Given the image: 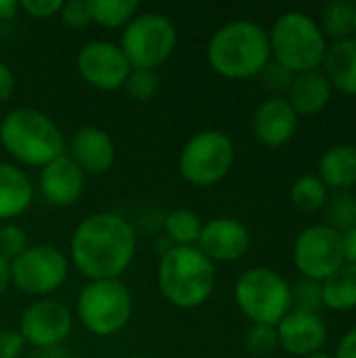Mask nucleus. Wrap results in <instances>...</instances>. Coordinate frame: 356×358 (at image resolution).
Here are the masks:
<instances>
[{
	"label": "nucleus",
	"instance_id": "f257e3e1",
	"mask_svg": "<svg viewBox=\"0 0 356 358\" xmlns=\"http://www.w3.org/2000/svg\"><path fill=\"white\" fill-rule=\"evenodd\" d=\"M136 254L134 227L113 212H97L86 216L71 235V264L88 279H120L132 264Z\"/></svg>",
	"mask_w": 356,
	"mask_h": 358
},
{
	"label": "nucleus",
	"instance_id": "f03ea898",
	"mask_svg": "<svg viewBox=\"0 0 356 358\" xmlns=\"http://www.w3.org/2000/svg\"><path fill=\"white\" fill-rule=\"evenodd\" d=\"M210 67L229 80L260 76L271 61L269 31L250 19H235L220 25L208 42Z\"/></svg>",
	"mask_w": 356,
	"mask_h": 358
},
{
	"label": "nucleus",
	"instance_id": "7ed1b4c3",
	"mask_svg": "<svg viewBox=\"0 0 356 358\" xmlns=\"http://www.w3.org/2000/svg\"><path fill=\"white\" fill-rule=\"evenodd\" d=\"M157 283L172 306L193 310L210 300L216 285V268L197 245H174L159 260Z\"/></svg>",
	"mask_w": 356,
	"mask_h": 358
},
{
	"label": "nucleus",
	"instance_id": "20e7f679",
	"mask_svg": "<svg viewBox=\"0 0 356 358\" xmlns=\"http://www.w3.org/2000/svg\"><path fill=\"white\" fill-rule=\"evenodd\" d=\"M2 149L23 166L44 168L65 153V138L59 126L42 111L19 107L0 122Z\"/></svg>",
	"mask_w": 356,
	"mask_h": 358
},
{
	"label": "nucleus",
	"instance_id": "39448f33",
	"mask_svg": "<svg viewBox=\"0 0 356 358\" xmlns=\"http://www.w3.org/2000/svg\"><path fill=\"white\" fill-rule=\"evenodd\" d=\"M269 42L271 57L294 76L319 69L327 52V38L319 23L302 10L279 15L269 31Z\"/></svg>",
	"mask_w": 356,
	"mask_h": 358
},
{
	"label": "nucleus",
	"instance_id": "423d86ee",
	"mask_svg": "<svg viewBox=\"0 0 356 358\" xmlns=\"http://www.w3.org/2000/svg\"><path fill=\"white\" fill-rule=\"evenodd\" d=\"M132 310V294L120 279L88 281L76 302L80 323L99 338L120 334L130 323Z\"/></svg>",
	"mask_w": 356,
	"mask_h": 358
},
{
	"label": "nucleus",
	"instance_id": "0eeeda50",
	"mask_svg": "<svg viewBox=\"0 0 356 358\" xmlns=\"http://www.w3.org/2000/svg\"><path fill=\"white\" fill-rule=\"evenodd\" d=\"M235 302L254 325L277 327L292 310V287L273 268L256 266L237 279Z\"/></svg>",
	"mask_w": 356,
	"mask_h": 358
},
{
	"label": "nucleus",
	"instance_id": "6e6552de",
	"mask_svg": "<svg viewBox=\"0 0 356 358\" xmlns=\"http://www.w3.org/2000/svg\"><path fill=\"white\" fill-rule=\"evenodd\" d=\"M176 25L162 13H136L124 27L120 48L132 69L159 67L176 48Z\"/></svg>",
	"mask_w": 356,
	"mask_h": 358
},
{
	"label": "nucleus",
	"instance_id": "1a4fd4ad",
	"mask_svg": "<svg viewBox=\"0 0 356 358\" xmlns=\"http://www.w3.org/2000/svg\"><path fill=\"white\" fill-rule=\"evenodd\" d=\"M235 162V147L222 130H201L193 134L180 149L178 172L193 187H214L220 182Z\"/></svg>",
	"mask_w": 356,
	"mask_h": 358
},
{
	"label": "nucleus",
	"instance_id": "9d476101",
	"mask_svg": "<svg viewBox=\"0 0 356 358\" xmlns=\"http://www.w3.org/2000/svg\"><path fill=\"white\" fill-rule=\"evenodd\" d=\"M69 275V258L55 245H29L10 260V283L27 296H48L57 292Z\"/></svg>",
	"mask_w": 356,
	"mask_h": 358
},
{
	"label": "nucleus",
	"instance_id": "9b49d317",
	"mask_svg": "<svg viewBox=\"0 0 356 358\" xmlns=\"http://www.w3.org/2000/svg\"><path fill=\"white\" fill-rule=\"evenodd\" d=\"M294 264L302 277L323 283L344 264L342 233L329 224L304 229L294 245Z\"/></svg>",
	"mask_w": 356,
	"mask_h": 358
},
{
	"label": "nucleus",
	"instance_id": "f8f14e48",
	"mask_svg": "<svg viewBox=\"0 0 356 358\" xmlns=\"http://www.w3.org/2000/svg\"><path fill=\"white\" fill-rule=\"evenodd\" d=\"M73 329V317L67 306L57 300H38L23 308L19 319V334L25 344L38 350L61 346Z\"/></svg>",
	"mask_w": 356,
	"mask_h": 358
},
{
	"label": "nucleus",
	"instance_id": "ddd939ff",
	"mask_svg": "<svg viewBox=\"0 0 356 358\" xmlns=\"http://www.w3.org/2000/svg\"><path fill=\"white\" fill-rule=\"evenodd\" d=\"M76 67L86 84L105 92L124 88V82L132 69L122 48L105 40L86 42L78 50Z\"/></svg>",
	"mask_w": 356,
	"mask_h": 358
},
{
	"label": "nucleus",
	"instance_id": "4468645a",
	"mask_svg": "<svg viewBox=\"0 0 356 358\" xmlns=\"http://www.w3.org/2000/svg\"><path fill=\"white\" fill-rule=\"evenodd\" d=\"M250 243L245 224L231 216H218L204 222L197 248L212 262H235L248 254Z\"/></svg>",
	"mask_w": 356,
	"mask_h": 358
},
{
	"label": "nucleus",
	"instance_id": "2eb2a0df",
	"mask_svg": "<svg viewBox=\"0 0 356 358\" xmlns=\"http://www.w3.org/2000/svg\"><path fill=\"white\" fill-rule=\"evenodd\" d=\"M279 346L294 357H311L321 352L327 340V325L319 315L290 310L277 325Z\"/></svg>",
	"mask_w": 356,
	"mask_h": 358
},
{
	"label": "nucleus",
	"instance_id": "dca6fc26",
	"mask_svg": "<svg viewBox=\"0 0 356 358\" xmlns=\"http://www.w3.org/2000/svg\"><path fill=\"white\" fill-rule=\"evenodd\" d=\"M298 130V113L283 96H271L262 101L252 117L254 138L264 147L287 145Z\"/></svg>",
	"mask_w": 356,
	"mask_h": 358
},
{
	"label": "nucleus",
	"instance_id": "f3484780",
	"mask_svg": "<svg viewBox=\"0 0 356 358\" xmlns=\"http://www.w3.org/2000/svg\"><path fill=\"white\" fill-rule=\"evenodd\" d=\"M86 174L76 166V162L63 153L44 168H40V193L46 203L57 208L73 206L84 193Z\"/></svg>",
	"mask_w": 356,
	"mask_h": 358
},
{
	"label": "nucleus",
	"instance_id": "a211bd4d",
	"mask_svg": "<svg viewBox=\"0 0 356 358\" xmlns=\"http://www.w3.org/2000/svg\"><path fill=\"white\" fill-rule=\"evenodd\" d=\"M67 155L84 174H103L115 162V145L107 130L82 126L71 134Z\"/></svg>",
	"mask_w": 356,
	"mask_h": 358
},
{
	"label": "nucleus",
	"instance_id": "6ab92c4d",
	"mask_svg": "<svg viewBox=\"0 0 356 358\" xmlns=\"http://www.w3.org/2000/svg\"><path fill=\"white\" fill-rule=\"evenodd\" d=\"M329 99H332V84L325 78V73L319 69L296 73L285 96V101L292 105V109L298 115L321 113L327 107Z\"/></svg>",
	"mask_w": 356,
	"mask_h": 358
},
{
	"label": "nucleus",
	"instance_id": "aec40b11",
	"mask_svg": "<svg viewBox=\"0 0 356 358\" xmlns=\"http://www.w3.org/2000/svg\"><path fill=\"white\" fill-rule=\"evenodd\" d=\"M34 201V185L27 174L13 164L0 162V222L21 216Z\"/></svg>",
	"mask_w": 356,
	"mask_h": 358
},
{
	"label": "nucleus",
	"instance_id": "412c9836",
	"mask_svg": "<svg viewBox=\"0 0 356 358\" xmlns=\"http://www.w3.org/2000/svg\"><path fill=\"white\" fill-rule=\"evenodd\" d=\"M323 73L329 80L332 88H338L340 92L356 96V40H340L327 46V52L323 57Z\"/></svg>",
	"mask_w": 356,
	"mask_h": 358
},
{
	"label": "nucleus",
	"instance_id": "4be33fe9",
	"mask_svg": "<svg viewBox=\"0 0 356 358\" xmlns=\"http://www.w3.org/2000/svg\"><path fill=\"white\" fill-rule=\"evenodd\" d=\"M329 189H350L356 185V145L340 143L319 157V174Z\"/></svg>",
	"mask_w": 356,
	"mask_h": 358
},
{
	"label": "nucleus",
	"instance_id": "5701e85b",
	"mask_svg": "<svg viewBox=\"0 0 356 358\" xmlns=\"http://www.w3.org/2000/svg\"><path fill=\"white\" fill-rule=\"evenodd\" d=\"M323 306L332 310H353L356 308V264L344 262L334 275L323 283Z\"/></svg>",
	"mask_w": 356,
	"mask_h": 358
},
{
	"label": "nucleus",
	"instance_id": "b1692460",
	"mask_svg": "<svg viewBox=\"0 0 356 358\" xmlns=\"http://www.w3.org/2000/svg\"><path fill=\"white\" fill-rule=\"evenodd\" d=\"M356 2L353 0H332L321 8V31L325 38L340 42L353 38L355 31Z\"/></svg>",
	"mask_w": 356,
	"mask_h": 358
},
{
	"label": "nucleus",
	"instance_id": "393cba45",
	"mask_svg": "<svg viewBox=\"0 0 356 358\" xmlns=\"http://www.w3.org/2000/svg\"><path fill=\"white\" fill-rule=\"evenodd\" d=\"M90 8V19L92 23L115 29V27H126L132 17L138 13V2L136 0H88Z\"/></svg>",
	"mask_w": 356,
	"mask_h": 358
},
{
	"label": "nucleus",
	"instance_id": "a878e982",
	"mask_svg": "<svg viewBox=\"0 0 356 358\" xmlns=\"http://www.w3.org/2000/svg\"><path fill=\"white\" fill-rule=\"evenodd\" d=\"M204 222L197 212L178 208L164 218V231L174 241V245H197Z\"/></svg>",
	"mask_w": 356,
	"mask_h": 358
},
{
	"label": "nucleus",
	"instance_id": "bb28decb",
	"mask_svg": "<svg viewBox=\"0 0 356 358\" xmlns=\"http://www.w3.org/2000/svg\"><path fill=\"white\" fill-rule=\"evenodd\" d=\"M327 193L329 189L317 174H302L300 178L294 180L290 189L292 203L300 212H317L327 203Z\"/></svg>",
	"mask_w": 356,
	"mask_h": 358
},
{
	"label": "nucleus",
	"instance_id": "cd10ccee",
	"mask_svg": "<svg viewBox=\"0 0 356 358\" xmlns=\"http://www.w3.org/2000/svg\"><path fill=\"white\" fill-rule=\"evenodd\" d=\"M290 287H292V306H294V310L319 315V310L323 306L321 281H313V279L302 277V279H298Z\"/></svg>",
	"mask_w": 356,
	"mask_h": 358
},
{
	"label": "nucleus",
	"instance_id": "c85d7f7f",
	"mask_svg": "<svg viewBox=\"0 0 356 358\" xmlns=\"http://www.w3.org/2000/svg\"><path fill=\"white\" fill-rule=\"evenodd\" d=\"M159 88V76L153 69H130L126 82H124V90L128 92V96H132L134 101H149Z\"/></svg>",
	"mask_w": 356,
	"mask_h": 358
},
{
	"label": "nucleus",
	"instance_id": "c756f323",
	"mask_svg": "<svg viewBox=\"0 0 356 358\" xmlns=\"http://www.w3.org/2000/svg\"><path fill=\"white\" fill-rule=\"evenodd\" d=\"M27 248H29L27 231L15 222H2V227H0V256H4L10 262L17 256H21Z\"/></svg>",
	"mask_w": 356,
	"mask_h": 358
},
{
	"label": "nucleus",
	"instance_id": "7c9ffc66",
	"mask_svg": "<svg viewBox=\"0 0 356 358\" xmlns=\"http://www.w3.org/2000/svg\"><path fill=\"white\" fill-rule=\"evenodd\" d=\"M279 346V338H277V327H269V325H252V329L245 336V348L252 357H269L275 352V348Z\"/></svg>",
	"mask_w": 356,
	"mask_h": 358
},
{
	"label": "nucleus",
	"instance_id": "2f4dec72",
	"mask_svg": "<svg viewBox=\"0 0 356 358\" xmlns=\"http://www.w3.org/2000/svg\"><path fill=\"white\" fill-rule=\"evenodd\" d=\"M327 218H332V220H334V224H329V227H332V229H336V231H340V229H344V231L355 229L356 227L355 197H350V195H340V197L334 201V206H332V210H329ZM344 231H342V233H344Z\"/></svg>",
	"mask_w": 356,
	"mask_h": 358
},
{
	"label": "nucleus",
	"instance_id": "473e14b6",
	"mask_svg": "<svg viewBox=\"0 0 356 358\" xmlns=\"http://www.w3.org/2000/svg\"><path fill=\"white\" fill-rule=\"evenodd\" d=\"M61 21L69 27H86L92 23L90 19V8H88V0H69V2H63L61 6V13H59Z\"/></svg>",
	"mask_w": 356,
	"mask_h": 358
},
{
	"label": "nucleus",
	"instance_id": "72a5a7b5",
	"mask_svg": "<svg viewBox=\"0 0 356 358\" xmlns=\"http://www.w3.org/2000/svg\"><path fill=\"white\" fill-rule=\"evenodd\" d=\"M262 80H264V86L275 90V92H281L290 88L292 80H294V73L290 69H285L283 65H279L277 61H269V65L260 71Z\"/></svg>",
	"mask_w": 356,
	"mask_h": 358
},
{
	"label": "nucleus",
	"instance_id": "f704fd0d",
	"mask_svg": "<svg viewBox=\"0 0 356 358\" xmlns=\"http://www.w3.org/2000/svg\"><path fill=\"white\" fill-rule=\"evenodd\" d=\"M61 6H63V0H21L19 2L21 10H25L29 17H38V19L59 15Z\"/></svg>",
	"mask_w": 356,
	"mask_h": 358
},
{
	"label": "nucleus",
	"instance_id": "c9c22d12",
	"mask_svg": "<svg viewBox=\"0 0 356 358\" xmlns=\"http://www.w3.org/2000/svg\"><path fill=\"white\" fill-rule=\"evenodd\" d=\"M25 342L17 329H0V358H19Z\"/></svg>",
	"mask_w": 356,
	"mask_h": 358
},
{
	"label": "nucleus",
	"instance_id": "e433bc0d",
	"mask_svg": "<svg viewBox=\"0 0 356 358\" xmlns=\"http://www.w3.org/2000/svg\"><path fill=\"white\" fill-rule=\"evenodd\" d=\"M15 92V76L6 63L0 61V105L6 103Z\"/></svg>",
	"mask_w": 356,
	"mask_h": 358
},
{
	"label": "nucleus",
	"instance_id": "4c0bfd02",
	"mask_svg": "<svg viewBox=\"0 0 356 358\" xmlns=\"http://www.w3.org/2000/svg\"><path fill=\"white\" fill-rule=\"evenodd\" d=\"M334 358H356V327L344 334V338L340 340V344L336 348Z\"/></svg>",
	"mask_w": 356,
	"mask_h": 358
},
{
	"label": "nucleus",
	"instance_id": "58836bf2",
	"mask_svg": "<svg viewBox=\"0 0 356 358\" xmlns=\"http://www.w3.org/2000/svg\"><path fill=\"white\" fill-rule=\"evenodd\" d=\"M342 250H344V262L356 264V227L342 233Z\"/></svg>",
	"mask_w": 356,
	"mask_h": 358
},
{
	"label": "nucleus",
	"instance_id": "ea45409f",
	"mask_svg": "<svg viewBox=\"0 0 356 358\" xmlns=\"http://www.w3.org/2000/svg\"><path fill=\"white\" fill-rule=\"evenodd\" d=\"M8 285H10V262L4 256H0V296L8 289Z\"/></svg>",
	"mask_w": 356,
	"mask_h": 358
},
{
	"label": "nucleus",
	"instance_id": "a19ab883",
	"mask_svg": "<svg viewBox=\"0 0 356 358\" xmlns=\"http://www.w3.org/2000/svg\"><path fill=\"white\" fill-rule=\"evenodd\" d=\"M19 2L17 0H0V21H8L17 15Z\"/></svg>",
	"mask_w": 356,
	"mask_h": 358
},
{
	"label": "nucleus",
	"instance_id": "79ce46f5",
	"mask_svg": "<svg viewBox=\"0 0 356 358\" xmlns=\"http://www.w3.org/2000/svg\"><path fill=\"white\" fill-rule=\"evenodd\" d=\"M306 358H334V357H329V355H323V352H317V355H311V357H306Z\"/></svg>",
	"mask_w": 356,
	"mask_h": 358
},
{
	"label": "nucleus",
	"instance_id": "37998d69",
	"mask_svg": "<svg viewBox=\"0 0 356 358\" xmlns=\"http://www.w3.org/2000/svg\"><path fill=\"white\" fill-rule=\"evenodd\" d=\"M353 38L356 40V15H355V31H353Z\"/></svg>",
	"mask_w": 356,
	"mask_h": 358
},
{
	"label": "nucleus",
	"instance_id": "c03bdc74",
	"mask_svg": "<svg viewBox=\"0 0 356 358\" xmlns=\"http://www.w3.org/2000/svg\"><path fill=\"white\" fill-rule=\"evenodd\" d=\"M59 358H82V357H73V355H69V357H59Z\"/></svg>",
	"mask_w": 356,
	"mask_h": 358
},
{
	"label": "nucleus",
	"instance_id": "a18cd8bd",
	"mask_svg": "<svg viewBox=\"0 0 356 358\" xmlns=\"http://www.w3.org/2000/svg\"><path fill=\"white\" fill-rule=\"evenodd\" d=\"M128 358H147V357H138V355H134V357H128Z\"/></svg>",
	"mask_w": 356,
	"mask_h": 358
}]
</instances>
